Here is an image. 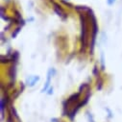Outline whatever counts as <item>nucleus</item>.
Returning a JSON list of instances; mask_svg holds the SVG:
<instances>
[{"mask_svg":"<svg viewBox=\"0 0 122 122\" xmlns=\"http://www.w3.org/2000/svg\"><path fill=\"white\" fill-rule=\"evenodd\" d=\"M54 11H55V13L62 18V19H66V17H67V15L66 14V12L61 8V6H59L58 4H56V3H54Z\"/></svg>","mask_w":122,"mask_h":122,"instance_id":"20e7f679","label":"nucleus"},{"mask_svg":"<svg viewBox=\"0 0 122 122\" xmlns=\"http://www.w3.org/2000/svg\"><path fill=\"white\" fill-rule=\"evenodd\" d=\"M107 1H108V4L109 5H112L115 2V0H107Z\"/></svg>","mask_w":122,"mask_h":122,"instance_id":"0eeeda50","label":"nucleus"},{"mask_svg":"<svg viewBox=\"0 0 122 122\" xmlns=\"http://www.w3.org/2000/svg\"><path fill=\"white\" fill-rule=\"evenodd\" d=\"M55 74V69L54 68H50L48 70V73H47V79H46V82H45V85L42 88V92H45L47 89H49L50 87V83H51V79L53 77V75Z\"/></svg>","mask_w":122,"mask_h":122,"instance_id":"7ed1b4c3","label":"nucleus"},{"mask_svg":"<svg viewBox=\"0 0 122 122\" xmlns=\"http://www.w3.org/2000/svg\"><path fill=\"white\" fill-rule=\"evenodd\" d=\"M51 93H53V87H49V92H48V94H51Z\"/></svg>","mask_w":122,"mask_h":122,"instance_id":"6e6552de","label":"nucleus"},{"mask_svg":"<svg viewBox=\"0 0 122 122\" xmlns=\"http://www.w3.org/2000/svg\"><path fill=\"white\" fill-rule=\"evenodd\" d=\"M15 73H16V69H15V66H13L10 68V78H11V82L15 83Z\"/></svg>","mask_w":122,"mask_h":122,"instance_id":"423d86ee","label":"nucleus"},{"mask_svg":"<svg viewBox=\"0 0 122 122\" xmlns=\"http://www.w3.org/2000/svg\"><path fill=\"white\" fill-rule=\"evenodd\" d=\"M40 80V77L39 76H31L27 79V85L29 86H34L35 84Z\"/></svg>","mask_w":122,"mask_h":122,"instance_id":"39448f33","label":"nucleus"},{"mask_svg":"<svg viewBox=\"0 0 122 122\" xmlns=\"http://www.w3.org/2000/svg\"><path fill=\"white\" fill-rule=\"evenodd\" d=\"M80 19H81V26H82L81 41H82V47L85 50L86 48L87 42H88V25H87V19L86 17L85 13H81Z\"/></svg>","mask_w":122,"mask_h":122,"instance_id":"f257e3e1","label":"nucleus"},{"mask_svg":"<svg viewBox=\"0 0 122 122\" xmlns=\"http://www.w3.org/2000/svg\"><path fill=\"white\" fill-rule=\"evenodd\" d=\"M90 20L92 22V37H91V43H90V52L92 53L93 52V49H94V44H95V40H96V35H97V31H98V26H97V23H96V17L94 16L93 13L91 12V15H90Z\"/></svg>","mask_w":122,"mask_h":122,"instance_id":"f03ea898","label":"nucleus"}]
</instances>
